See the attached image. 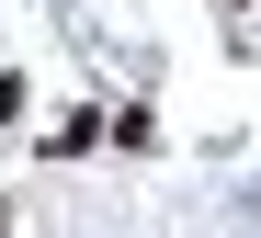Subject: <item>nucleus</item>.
Returning a JSON list of instances; mask_svg holds the SVG:
<instances>
[{
  "label": "nucleus",
  "instance_id": "f257e3e1",
  "mask_svg": "<svg viewBox=\"0 0 261 238\" xmlns=\"http://www.w3.org/2000/svg\"><path fill=\"white\" fill-rule=\"evenodd\" d=\"M102 136H114V148H159V114H148V102H125V114H102Z\"/></svg>",
  "mask_w": 261,
  "mask_h": 238
},
{
  "label": "nucleus",
  "instance_id": "f03ea898",
  "mask_svg": "<svg viewBox=\"0 0 261 238\" xmlns=\"http://www.w3.org/2000/svg\"><path fill=\"white\" fill-rule=\"evenodd\" d=\"M80 148H102V114H68V125H46V159H80Z\"/></svg>",
  "mask_w": 261,
  "mask_h": 238
},
{
  "label": "nucleus",
  "instance_id": "7ed1b4c3",
  "mask_svg": "<svg viewBox=\"0 0 261 238\" xmlns=\"http://www.w3.org/2000/svg\"><path fill=\"white\" fill-rule=\"evenodd\" d=\"M23 102H34V91H23V68H0V136L23 125Z\"/></svg>",
  "mask_w": 261,
  "mask_h": 238
}]
</instances>
